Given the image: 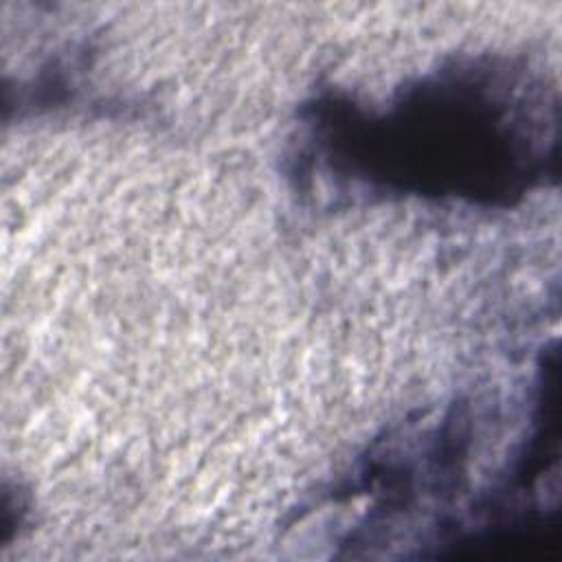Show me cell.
<instances>
[{"label": "cell", "instance_id": "cell-1", "mask_svg": "<svg viewBox=\"0 0 562 562\" xmlns=\"http://www.w3.org/2000/svg\"><path fill=\"white\" fill-rule=\"evenodd\" d=\"M305 123L331 171L386 195L509 206L555 178L558 94L505 57L446 64L382 110L327 94Z\"/></svg>", "mask_w": 562, "mask_h": 562}]
</instances>
